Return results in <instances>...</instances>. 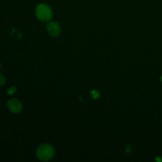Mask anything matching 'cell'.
<instances>
[{"instance_id": "1", "label": "cell", "mask_w": 162, "mask_h": 162, "mask_svg": "<svg viewBox=\"0 0 162 162\" xmlns=\"http://www.w3.org/2000/svg\"><path fill=\"white\" fill-rule=\"evenodd\" d=\"M37 156L41 161H49L55 155V150L50 144H43L39 146L36 151Z\"/></svg>"}, {"instance_id": "2", "label": "cell", "mask_w": 162, "mask_h": 162, "mask_svg": "<svg viewBox=\"0 0 162 162\" xmlns=\"http://www.w3.org/2000/svg\"><path fill=\"white\" fill-rule=\"evenodd\" d=\"M36 14L37 19L44 22L49 21L52 18L51 10L45 4H40L37 6Z\"/></svg>"}, {"instance_id": "3", "label": "cell", "mask_w": 162, "mask_h": 162, "mask_svg": "<svg viewBox=\"0 0 162 162\" xmlns=\"http://www.w3.org/2000/svg\"><path fill=\"white\" fill-rule=\"evenodd\" d=\"M48 32L52 37H57L61 32L60 24L55 21H52L48 23L46 26Z\"/></svg>"}, {"instance_id": "4", "label": "cell", "mask_w": 162, "mask_h": 162, "mask_svg": "<svg viewBox=\"0 0 162 162\" xmlns=\"http://www.w3.org/2000/svg\"><path fill=\"white\" fill-rule=\"evenodd\" d=\"M7 106L10 112L14 113H19L22 110V104L18 99L15 98L10 99L8 101Z\"/></svg>"}, {"instance_id": "5", "label": "cell", "mask_w": 162, "mask_h": 162, "mask_svg": "<svg viewBox=\"0 0 162 162\" xmlns=\"http://www.w3.org/2000/svg\"><path fill=\"white\" fill-rule=\"evenodd\" d=\"M12 34L13 36H14L17 39H21L22 37V35L21 32L19 31V30L15 29L12 30Z\"/></svg>"}, {"instance_id": "6", "label": "cell", "mask_w": 162, "mask_h": 162, "mask_svg": "<svg viewBox=\"0 0 162 162\" xmlns=\"http://www.w3.org/2000/svg\"><path fill=\"white\" fill-rule=\"evenodd\" d=\"M91 95L92 96V98H93L94 99H96L99 97V92L97 91H92L91 92Z\"/></svg>"}, {"instance_id": "7", "label": "cell", "mask_w": 162, "mask_h": 162, "mask_svg": "<svg viewBox=\"0 0 162 162\" xmlns=\"http://www.w3.org/2000/svg\"><path fill=\"white\" fill-rule=\"evenodd\" d=\"M5 84V78L3 74L0 73V86Z\"/></svg>"}, {"instance_id": "8", "label": "cell", "mask_w": 162, "mask_h": 162, "mask_svg": "<svg viewBox=\"0 0 162 162\" xmlns=\"http://www.w3.org/2000/svg\"><path fill=\"white\" fill-rule=\"evenodd\" d=\"M17 90V88L15 87H12L10 88L8 90L7 93L9 94H13L15 93V91Z\"/></svg>"}, {"instance_id": "9", "label": "cell", "mask_w": 162, "mask_h": 162, "mask_svg": "<svg viewBox=\"0 0 162 162\" xmlns=\"http://www.w3.org/2000/svg\"><path fill=\"white\" fill-rule=\"evenodd\" d=\"M132 148L131 145H127L126 146V151L127 153H129L131 150H132Z\"/></svg>"}, {"instance_id": "10", "label": "cell", "mask_w": 162, "mask_h": 162, "mask_svg": "<svg viewBox=\"0 0 162 162\" xmlns=\"http://www.w3.org/2000/svg\"><path fill=\"white\" fill-rule=\"evenodd\" d=\"M156 161H161V159H160V158H156Z\"/></svg>"}, {"instance_id": "11", "label": "cell", "mask_w": 162, "mask_h": 162, "mask_svg": "<svg viewBox=\"0 0 162 162\" xmlns=\"http://www.w3.org/2000/svg\"><path fill=\"white\" fill-rule=\"evenodd\" d=\"M1 63H0V68H1Z\"/></svg>"}, {"instance_id": "12", "label": "cell", "mask_w": 162, "mask_h": 162, "mask_svg": "<svg viewBox=\"0 0 162 162\" xmlns=\"http://www.w3.org/2000/svg\"><path fill=\"white\" fill-rule=\"evenodd\" d=\"M161 81H162V77H161Z\"/></svg>"}]
</instances>
